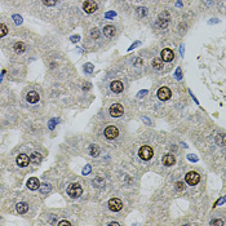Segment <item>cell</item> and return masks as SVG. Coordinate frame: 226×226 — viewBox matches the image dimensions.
<instances>
[{
	"label": "cell",
	"mask_w": 226,
	"mask_h": 226,
	"mask_svg": "<svg viewBox=\"0 0 226 226\" xmlns=\"http://www.w3.org/2000/svg\"><path fill=\"white\" fill-rule=\"evenodd\" d=\"M89 152H91L92 156H98V155H99V147H98L97 145H91Z\"/></svg>",
	"instance_id": "ffe728a7"
},
{
	"label": "cell",
	"mask_w": 226,
	"mask_h": 226,
	"mask_svg": "<svg viewBox=\"0 0 226 226\" xmlns=\"http://www.w3.org/2000/svg\"><path fill=\"white\" fill-rule=\"evenodd\" d=\"M58 225H59V226H62V225H71V224H70L69 221H66V220H62V221H59V222H58Z\"/></svg>",
	"instance_id": "e575fe53"
},
{
	"label": "cell",
	"mask_w": 226,
	"mask_h": 226,
	"mask_svg": "<svg viewBox=\"0 0 226 226\" xmlns=\"http://www.w3.org/2000/svg\"><path fill=\"white\" fill-rule=\"evenodd\" d=\"M173 57H175V53L172 52L171 49L165 48V49L162 50V61L169 62V61H172V59H173Z\"/></svg>",
	"instance_id": "9c48e42d"
},
{
	"label": "cell",
	"mask_w": 226,
	"mask_h": 226,
	"mask_svg": "<svg viewBox=\"0 0 226 226\" xmlns=\"http://www.w3.org/2000/svg\"><path fill=\"white\" fill-rule=\"evenodd\" d=\"M109 208L111 211H114V212H118V211H120L123 208V203H122L120 199L112 198V199H110V200H109Z\"/></svg>",
	"instance_id": "5b68a950"
},
{
	"label": "cell",
	"mask_w": 226,
	"mask_h": 226,
	"mask_svg": "<svg viewBox=\"0 0 226 226\" xmlns=\"http://www.w3.org/2000/svg\"><path fill=\"white\" fill-rule=\"evenodd\" d=\"M151 65H152V67L156 69V70H160L163 67V62H162L160 58H154V59H152V62H151Z\"/></svg>",
	"instance_id": "d6986e66"
},
{
	"label": "cell",
	"mask_w": 226,
	"mask_h": 226,
	"mask_svg": "<svg viewBox=\"0 0 226 226\" xmlns=\"http://www.w3.org/2000/svg\"><path fill=\"white\" fill-rule=\"evenodd\" d=\"M30 162L34 163V164H40L42 163V154H39V152H34V154H31Z\"/></svg>",
	"instance_id": "2e32d148"
},
{
	"label": "cell",
	"mask_w": 226,
	"mask_h": 226,
	"mask_svg": "<svg viewBox=\"0 0 226 226\" xmlns=\"http://www.w3.org/2000/svg\"><path fill=\"white\" fill-rule=\"evenodd\" d=\"M115 31H116L115 27H114V26H111V25H107V26H105V27H103V34L107 36V38H112V36H114L115 35Z\"/></svg>",
	"instance_id": "9a60e30c"
},
{
	"label": "cell",
	"mask_w": 226,
	"mask_h": 226,
	"mask_svg": "<svg viewBox=\"0 0 226 226\" xmlns=\"http://www.w3.org/2000/svg\"><path fill=\"white\" fill-rule=\"evenodd\" d=\"M211 225H220V226H224L225 225V222L224 221H221V220H213L211 222Z\"/></svg>",
	"instance_id": "f1b7e54d"
},
{
	"label": "cell",
	"mask_w": 226,
	"mask_h": 226,
	"mask_svg": "<svg viewBox=\"0 0 226 226\" xmlns=\"http://www.w3.org/2000/svg\"><path fill=\"white\" fill-rule=\"evenodd\" d=\"M123 112H124V109L120 103H114L110 107V115L114 118H119L120 115H123Z\"/></svg>",
	"instance_id": "277c9868"
},
{
	"label": "cell",
	"mask_w": 226,
	"mask_h": 226,
	"mask_svg": "<svg viewBox=\"0 0 226 226\" xmlns=\"http://www.w3.org/2000/svg\"><path fill=\"white\" fill-rule=\"evenodd\" d=\"M89 172H91V165H87V167L83 169V175H88Z\"/></svg>",
	"instance_id": "1f68e13d"
},
{
	"label": "cell",
	"mask_w": 226,
	"mask_h": 226,
	"mask_svg": "<svg viewBox=\"0 0 226 226\" xmlns=\"http://www.w3.org/2000/svg\"><path fill=\"white\" fill-rule=\"evenodd\" d=\"M26 99H27L29 103H36L39 101V93L35 92V91H31L27 93V96H26Z\"/></svg>",
	"instance_id": "7c38bea8"
},
{
	"label": "cell",
	"mask_w": 226,
	"mask_h": 226,
	"mask_svg": "<svg viewBox=\"0 0 226 226\" xmlns=\"http://www.w3.org/2000/svg\"><path fill=\"white\" fill-rule=\"evenodd\" d=\"M54 123H56L54 120H50V122H49V128H50V129L54 128Z\"/></svg>",
	"instance_id": "d590c367"
},
{
	"label": "cell",
	"mask_w": 226,
	"mask_h": 226,
	"mask_svg": "<svg viewBox=\"0 0 226 226\" xmlns=\"http://www.w3.org/2000/svg\"><path fill=\"white\" fill-rule=\"evenodd\" d=\"M216 141L222 146V145H225V137H224V136H217V137H216Z\"/></svg>",
	"instance_id": "83f0119b"
},
{
	"label": "cell",
	"mask_w": 226,
	"mask_h": 226,
	"mask_svg": "<svg viewBox=\"0 0 226 226\" xmlns=\"http://www.w3.org/2000/svg\"><path fill=\"white\" fill-rule=\"evenodd\" d=\"M95 185L97 186V188H101V186L105 185V181L102 180V178H96V180H95Z\"/></svg>",
	"instance_id": "d4e9b609"
},
{
	"label": "cell",
	"mask_w": 226,
	"mask_h": 226,
	"mask_svg": "<svg viewBox=\"0 0 226 226\" xmlns=\"http://www.w3.org/2000/svg\"><path fill=\"white\" fill-rule=\"evenodd\" d=\"M171 96H172L171 89H169V88H167V87H162L158 91V97H159V99H162V101H165V99H169V98H171Z\"/></svg>",
	"instance_id": "ba28073f"
},
{
	"label": "cell",
	"mask_w": 226,
	"mask_h": 226,
	"mask_svg": "<svg viewBox=\"0 0 226 226\" xmlns=\"http://www.w3.org/2000/svg\"><path fill=\"white\" fill-rule=\"evenodd\" d=\"M83 9L85 13L92 14V13H95L97 10V3L93 2V0H87V2H84V4H83Z\"/></svg>",
	"instance_id": "3957f363"
},
{
	"label": "cell",
	"mask_w": 226,
	"mask_h": 226,
	"mask_svg": "<svg viewBox=\"0 0 226 226\" xmlns=\"http://www.w3.org/2000/svg\"><path fill=\"white\" fill-rule=\"evenodd\" d=\"M29 211V204L27 203H18L17 204V212L18 213H26Z\"/></svg>",
	"instance_id": "e0dca14e"
},
{
	"label": "cell",
	"mask_w": 226,
	"mask_h": 226,
	"mask_svg": "<svg viewBox=\"0 0 226 226\" xmlns=\"http://www.w3.org/2000/svg\"><path fill=\"white\" fill-rule=\"evenodd\" d=\"M137 13H138V14L141 16V17H143V16L147 14V9H146V8H138V9H137Z\"/></svg>",
	"instance_id": "484cf974"
},
{
	"label": "cell",
	"mask_w": 226,
	"mask_h": 226,
	"mask_svg": "<svg viewBox=\"0 0 226 226\" xmlns=\"http://www.w3.org/2000/svg\"><path fill=\"white\" fill-rule=\"evenodd\" d=\"M138 155L142 160H150V159L152 158V155H154V152H152V149L150 147V146H142L138 151Z\"/></svg>",
	"instance_id": "7a4b0ae2"
},
{
	"label": "cell",
	"mask_w": 226,
	"mask_h": 226,
	"mask_svg": "<svg viewBox=\"0 0 226 226\" xmlns=\"http://www.w3.org/2000/svg\"><path fill=\"white\" fill-rule=\"evenodd\" d=\"M110 225H111V226H114V225H115V226H118L119 224H118V222H110Z\"/></svg>",
	"instance_id": "74e56055"
},
{
	"label": "cell",
	"mask_w": 226,
	"mask_h": 226,
	"mask_svg": "<svg viewBox=\"0 0 226 226\" xmlns=\"http://www.w3.org/2000/svg\"><path fill=\"white\" fill-rule=\"evenodd\" d=\"M79 35H74V36H71V42H74V43H76V42H79Z\"/></svg>",
	"instance_id": "836d02e7"
},
{
	"label": "cell",
	"mask_w": 226,
	"mask_h": 226,
	"mask_svg": "<svg viewBox=\"0 0 226 226\" xmlns=\"http://www.w3.org/2000/svg\"><path fill=\"white\" fill-rule=\"evenodd\" d=\"M158 25L160 26L162 29H165V27H167V26H168V19H165V21H164V19L159 18V21H158Z\"/></svg>",
	"instance_id": "603a6c76"
},
{
	"label": "cell",
	"mask_w": 226,
	"mask_h": 226,
	"mask_svg": "<svg viewBox=\"0 0 226 226\" xmlns=\"http://www.w3.org/2000/svg\"><path fill=\"white\" fill-rule=\"evenodd\" d=\"M40 186H42V192H43V194H48V192L52 190V186L49 184H43Z\"/></svg>",
	"instance_id": "44dd1931"
},
{
	"label": "cell",
	"mask_w": 226,
	"mask_h": 226,
	"mask_svg": "<svg viewBox=\"0 0 226 226\" xmlns=\"http://www.w3.org/2000/svg\"><path fill=\"white\" fill-rule=\"evenodd\" d=\"M84 69H85V71H87V72H92V70H93V66H92L91 63H87V65L84 66Z\"/></svg>",
	"instance_id": "f546056e"
},
{
	"label": "cell",
	"mask_w": 226,
	"mask_h": 226,
	"mask_svg": "<svg viewBox=\"0 0 226 226\" xmlns=\"http://www.w3.org/2000/svg\"><path fill=\"white\" fill-rule=\"evenodd\" d=\"M13 48H14V52H17V53H23L26 50V45L22 42H17Z\"/></svg>",
	"instance_id": "ac0fdd59"
},
{
	"label": "cell",
	"mask_w": 226,
	"mask_h": 226,
	"mask_svg": "<svg viewBox=\"0 0 226 226\" xmlns=\"http://www.w3.org/2000/svg\"><path fill=\"white\" fill-rule=\"evenodd\" d=\"M119 135V131L116 127H114V125H110V127H107L105 129V137L109 138V139H114L116 138Z\"/></svg>",
	"instance_id": "8992f818"
},
{
	"label": "cell",
	"mask_w": 226,
	"mask_h": 226,
	"mask_svg": "<svg viewBox=\"0 0 226 226\" xmlns=\"http://www.w3.org/2000/svg\"><path fill=\"white\" fill-rule=\"evenodd\" d=\"M110 88H111V91L114 92V93H120L122 91H123V83L122 82H119V80H114L111 84H110Z\"/></svg>",
	"instance_id": "5bb4252c"
},
{
	"label": "cell",
	"mask_w": 226,
	"mask_h": 226,
	"mask_svg": "<svg viewBox=\"0 0 226 226\" xmlns=\"http://www.w3.org/2000/svg\"><path fill=\"white\" fill-rule=\"evenodd\" d=\"M27 188L30 190H38L39 188H40V182H39V180L36 177H31L27 181Z\"/></svg>",
	"instance_id": "8fae6325"
},
{
	"label": "cell",
	"mask_w": 226,
	"mask_h": 226,
	"mask_svg": "<svg viewBox=\"0 0 226 226\" xmlns=\"http://www.w3.org/2000/svg\"><path fill=\"white\" fill-rule=\"evenodd\" d=\"M29 163H30V158L27 155L21 154V155L17 156V164L19 165V167H27Z\"/></svg>",
	"instance_id": "30bf717a"
},
{
	"label": "cell",
	"mask_w": 226,
	"mask_h": 226,
	"mask_svg": "<svg viewBox=\"0 0 226 226\" xmlns=\"http://www.w3.org/2000/svg\"><path fill=\"white\" fill-rule=\"evenodd\" d=\"M136 65H141V58H137L136 59Z\"/></svg>",
	"instance_id": "8d00e7d4"
},
{
	"label": "cell",
	"mask_w": 226,
	"mask_h": 226,
	"mask_svg": "<svg viewBox=\"0 0 226 226\" xmlns=\"http://www.w3.org/2000/svg\"><path fill=\"white\" fill-rule=\"evenodd\" d=\"M6 34H8V27H6L5 25H3V23H0V38H3V36H5Z\"/></svg>",
	"instance_id": "7402d4cb"
},
{
	"label": "cell",
	"mask_w": 226,
	"mask_h": 226,
	"mask_svg": "<svg viewBox=\"0 0 226 226\" xmlns=\"http://www.w3.org/2000/svg\"><path fill=\"white\" fill-rule=\"evenodd\" d=\"M67 194H69L71 198H79V196L83 194L82 186L79 185V184H71L69 188H67Z\"/></svg>",
	"instance_id": "6da1fadb"
},
{
	"label": "cell",
	"mask_w": 226,
	"mask_h": 226,
	"mask_svg": "<svg viewBox=\"0 0 226 226\" xmlns=\"http://www.w3.org/2000/svg\"><path fill=\"white\" fill-rule=\"evenodd\" d=\"M162 162H163L164 165H167V167H171V165H173V164L176 163V158L172 155V154H167V155L163 156Z\"/></svg>",
	"instance_id": "4fadbf2b"
},
{
	"label": "cell",
	"mask_w": 226,
	"mask_h": 226,
	"mask_svg": "<svg viewBox=\"0 0 226 226\" xmlns=\"http://www.w3.org/2000/svg\"><path fill=\"white\" fill-rule=\"evenodd\" d=\"M199 181H200V176H199L196 172H189L186 175V182L189 185H196Z\"/></svg>",
	"instance_id": "52a82bcc"
},
{
	"label": "cell",
	"mask_w": 226,
	"mask_h": 226,
	"mask_svg": "<svg viewBox=\"0 0 226 226\" xmlns=\"http://www.w3.org/2000/svg\"><path fill=\"white\" fill-rule=\"evenodd\" d=\"M13 18H14V19H16V23H17V25H19V23H21V22H22V18H21V17H19V16H13Z\"/></svg>",
	"instance_id": "d6a6232c"
},
{
	"label": "cell",
	"mask_w": 226,
	"mask_h": 226,
	"mask_svg": "<svg viewBox=\"0 0 226 226\" xmlns=\"http://www.w3.org/2000/svg\"><path fill=\"white\" fill-rule=\"evenodd\" d=\"M42 2H43V4L46 5V6H53V5L57 3V0H42Z\"/></svg>",
	"instance_id": "cb8c5ba5"
},
{
	"label": "cell",
	"mask_w": 226,
	"mask_h": 226,
	"mask_svg": "<svg viewBox=\"0 0 226 226\" xmlns=\"http://www.w3.org/2000/svg\"><path fill=\"white\" fill-rule=\"evenodd\" d=\"M176 188H177V190H184V182H177L176 184Z\"/></svg>",
	"instance_id": "4dcf8cb0"
},
{
	"label": "cell",
	"mask_w": 226,
	"mask_h": 226,
	"mask_svg": "<svg viewBox=\"0 0 226 226\" xmlns=\"http://www.w3.org/2000/svg\"><path fill=\"white\" fill-rule=\"evenodd\" d=\"M91 36H92V38H95V39H97V38L99 36L98 30H97V29H93V30L91 31Z\"/></svg>",
	"instance_id": "4316f807"
},
{
	"label": "cell",
	"mask_w": 226,
	"mask_h": 226,
	"mask_svg": "<svg viewBox=\"0 0 226 226\" xmlns=\"http://www.w3.org/2000/svg\"><path fill=\"white\" fill-rule=\"evenodd\" d=\"M0 82H2V75H0Z\"/></svg>",
	"instance_id": "f35d334b"
}]
</instances>
